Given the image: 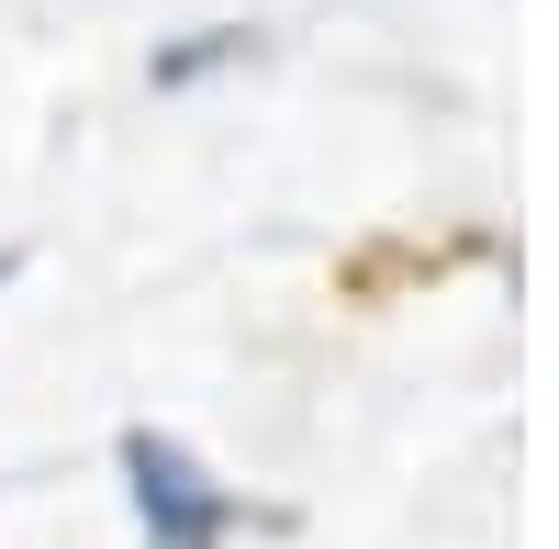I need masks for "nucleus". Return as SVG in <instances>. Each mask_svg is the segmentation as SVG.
<instances>
[{"instance_id":"obj_1","label":"nucleus","mask_w":559,"mask_h":549,"mask_svg":"<svg viewBox=\"0 0 559 549\" xmlns=\"http://www.w3.org/2000/svg\"><path fill=\"white\" fill-rule=\"evenodd\" d=\"M112 460H123V493H134V527H146V549H224V538L247 527V493L213 482L168 427H123Z\"/></svg>"},{"instance_id":"obj_3","label":"nucleus","mask_w":559,"mask_h":549,"mask_svg":"<svg viewBox=\"0 0 559 549\" xmlns=\"http://www.w3.org/2000/svg\"><path fill=\"white\" fill-rule=\"evenodd\" d=\"M12 281H23V247H0V292H12Z\"/></svg>"},{"instance_id":"obj_2","label":"nucleus","mask_w":559,"mask_h":549,"mask_svg":"<svg viewBox=\"0 0 559 549\" xmlns=\"http://www.w3.org/2000/svg\"><path fill=\"white\" fill-rule=\"evenodd\" d=\"M258 57H269V34H258V23H191L179 45H157V57H146V90H202V79L258 68Z\"/></svg>"}]
</instances>
